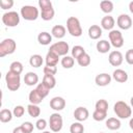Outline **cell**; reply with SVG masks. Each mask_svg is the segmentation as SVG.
Masks as SVG:
<instances>
[{"label":"cell","instance_id":"6da1fadb","mask_svg":"<svg viewBox=\"0 0 133 133\" xmlns=\"http://www.w3.org/2000/svg\"><path fill=\"white\" fill-rule=\"evenodd\" d=\"M38 6L41 8V18L44 21H51L54 18L55 10L53 4L49 0H38Z\"/></svg>","mask_w":133,"mask_h":133},{"label":"cell","instance_id":"7a4b0ae2","mask_svg":"<svg viewBox=\"0 0 133 133\" xmlns=\"http://www.w3.org/2000/svg\"><path fill=\"white\" fill-rule=\"evenodd\" d=\"M113 111L116 114L117 118H121V119L129 118L132 114L131 106L128 105L125 101H117L113 105Z\"/></svg>","mask_w":133,"mask_h":133},{"label":"cell","instance_id":"3957f363","mask_svg":"<svg viewBox=\"0 0 133 133\" xmlns=\"http://www.w3.org/2000/svg\"><path fill=\"white\" fill-rule=\"evenodd\" d=\"M66 29L72 36L79 37L82 35V27L79 19L76 17H70L66 20Z\"/></svg>","mask_w":133,"mask_h":133},{"label":"cell","instance_id":"277c9868","mask_svg":"<svg viewBox=\"0 0 133 133\" xmlns=\"http://www.w3.org/2000/svg\"><path fill=\"white\" fill-rule=\"evenodd\" d=\"M5 83H6V87L9 90L16 91L21 86V77L19 74L8 71L5 75Z\"/></svg>","mask_w":133,"mask_h":133},{"label":"cell","instance_id":"5b68a950","mask_svg":"<svg viewBox=\"0 0 133 133\" xmlns=\"http://www.w3.org/2000/svg\"><path fill=\"white\" fill-rule=\"evenodd\" d=\"M20 14H21V17L26 21H35L39 16L38 8H36L33 5H24V6H22L21 10H20Z\"/></svg>","mask_w":133,"mask_h":133},{"label":"cell","instance_id":"8992f818","mask_svg":"<svg viewBox=\"0 0 133 133\" xmlns=\"http://www.w3.org/2000/svg\"><path fill=\"white\" fill-rule=\"evenodd\" d=\"M17 49V43L12 38H5L0 43V57L12 54Z\"/></svg>","mask_w":133,"mask_h":133},{"label":"cell","instance_id":"52a82bcc","mask_svg":"<svg viewBox=\"0 0 133 133\" xmlns=\"http://www.w3.org/2000/svg\"><path fill=\"white\" fill-rule=\"evenodd\" d=\"M2 23L6 27H16L20 23V15L17 11H6L2 16Z\"/></svg>","mask_w":133,"mask_h":133},{"label":"cell","instance_id":"ba28073f","mask_svg":"<svg viewBox=\"0 0 133 133\" xmlns=\"http://www.w3.org/2000/svg\"><path fill=\"white\" fill-rule=\"evenodd\" d=\"M108 37H109V43L111 46H113L114 48L118 49V48H122L124 46V36L122 34V32L119 30H116V29H113L111 31H109L108 33Z\"/></svg>","mask_w":133,"mask_h":133},{"label":"cell","instance_id":"9c48e42d","mask_svg":"<svg viewBox=\"0 0 133 133\" xmlns=\"http://www.w3.org/2000/svg\"><path fill=\"white\" fill-rule=\"evenodd\" d=\"M49 51H52L54 52L55 54H57L59 57L60 56H65L68 55L69 51H70V46L66 42H63V41H60V42H57V43H54L50 46V49Z\"/></svg>","mask_w":133,"mask_h":133},{"label":"cell","instance_id":"30bf717a","mask_svg":"<svg viewBox=\"0 0 133 133\" xmlns=\"http://www.w3.org/2000/svg\"><path fill=\"white\" fill-rule=\"evenodd\" d=\"M63 126V119L62 116L58 112H54L50 115L49 118V127L52 132H59L62 129Z\"/></svg>","mask_w":133,"mask_h":133},{"label":"cell","instance_id":"8fae6325","mask_svg":"<svg viewBox=\"0 0 133 133\" xmlns=\"http://www.w3.org/2000/svg\"><path fill=\"white\" fill-rule=\"evenodd\" d=\"M116 24L117 26L123 29V30H128L132 27V19L129 15L127 14H122L117 17V20H116Z\"/></svg>","mask_w":133,"mask_h":133},{"label":"cell","instance_id":"7c38bea8","mask_svg":"<svg viewBox=\"0 0 133 133\" xmlns=\"http://www.w3.org/2000/svg\"><path fill=\"white\" fill-rule=\"evenodd\" d=\"M108 61L112 66H119L124 61V56H123L122 52L114 50V51H111L109 53Z\"/></svg>","mask_w":133,"mask_h":133},{"label":"cell","instance_id":"4fadbf2b","mask_svg":"<svg viewBox=\"0 0 133 133\" xmlns=\"http://www.w3.org/2000/svg\"><path fill=\"white\" fill-rule=\"evenodd\" d=\"M50 107L55 111H61L65 107V100L62 97H54L50 100Z\"/></svg>","mask_w":133,"mask_h":133},{"label":"cell","instance_id":"5bb4252c","mask_svg":"<svg viewBox=\"0 0 133 133\" xmlns=\"http://www.w3.org/2000/svg\"><path fill=\"white\" fill-rule=\"evenodd\" d=\"M89 116V111L87 108L85 107H77L75 110H74V117L77 119V122H84L88 118Z\"/></svg>","mask_w":133,"mask_h":133},{"label":"cell","instance_id":"9a60e30c","mask_svg":"<svg viewBox=\"0 0 133 133\" xmlns=\"http://www.w3.org/2000/svg\"><path fill=\"white\" fill-rule=\"evenodd\" d=\"M111 76L107 73H101V74H98L95 78V82L98 86H107L110 84L111 82Z\"/></svg>","mask_w":133,"mask_h":133},{"label":"cell","instance_id":"2e32d148","mask_svg":"<svg viewBox=\"0 0 133 133\" xmlns=\"http://www.w3.org/2000/svg\"><path fill=\"white\" fill-rule=\"evenodd\" d=\"M114 25H115V20L110 15H107V16L103 17L102 20H101V27H102V29L111 31V30H113Z\"/></svg>","mask_w":133,"mask_h":133},{"label":"cell","instance_id":"e0dca14e","mask_svg":"<svg viewBox=\"0 0 133 133\" xmlns=\"http://www.w3.org/2000/svg\"><path fill=\"white\" fill-rule=\"evenodd\" d=\"M112 78L118 83H125L128 81V74L122 69H116L112 73Z\"/></svg>","mask_w":133,"mask_h":133},{"label":"cell","instance_id":"ac0fdd59","mask_svg":"<svg viewBox=\"0 0 133 133\" xmlns=\"http://www.w3.org/2000/svg\"><path fill=\"white\" fill-rule=\"evenodd\" d=\"M24 83L28 86H34L38 84V76L36 73L28 72L24 76Z\"/></svg>","mask_w":133,"mask_h":133},{"label":"cell","instance_id":"d6986e66","mask_svg":"<svg viewBox=\"0 0 133 133\" xmlns=\"http://www.w3.org/2000/svg\"><path fill=\"white\" fill-rule=\"evenodd\" d=\"M45 61H46V65L56 66L59 61V56L52 51H48V53L45 57Z\"/></svg>","mask_w":133,"mask_h":133},{"label":"cell","instance_id":"ffe728a7","mask_svg":"<svg viewBox=\"0 0 133 133\" xmlns=\"http://www.w3.org/2000/svg\"><path fill=\"white\" fill-rule=\"evenodd\" d=\"M88 36L91 39H99L102 36V27L99 25H91L88 28Z\"/></svg>","mask_w":133,"mask_h":133},{"label":"cell","instance_id":"44dd1931","mask_svg":"<svg viewBox=\"0 0 133 133\" xmlns=\"http://www.w3.org/2000/svg\"><path fill=\"white\" fill-rule=\"evenodd\" d=\"M37 42L38 44L43 45V46H47L50 45L52 42V34L47 32V31H43L41 33H38L37 35Z\"/></svg>","mask_w":133,"mask_h":133},{"label":"cell","instance_id":"7402d4cb","mask_svg":"<svg viewBox=\"0 0 133 133\" xmlns=\"http://www.w3.org/2000/svg\"><path fill=\"white\" fill-rule=\"evenodd\" d=\"M105 125L107 127V129L109 130H112V131H115V130H118L121 128V121L119 118L117 117H109L106 119L105 122Z\"/></svg>","mask_w":133,"mask_h":133},{"label":"cell","instance_id":"603a6c76","mask_svg":"<svg viewBox=\"0 0 133 133\" xmlns=\"http://www.w3.org/2000/svg\"><path fill=\"white\" fill-rule=\"evenodd\" d=\"M65 33H66V29L62 25H55L51 30V34L55 38H62L64 37Z\"/></svg>","mask_w":133,"mask_h":133},{"label":"cell","instance_id":"cb8c5ba5","mask_svg":"<svg viewBox=\"0 0 133 133\" xmlns=\"http://www.w3.org/2000/svg\"><path fill=\"white\" fill-rule=\"evenodd\" d=\"M110 47H111L110 43L108 41H106V39H101L96 45V48H97L98 52L99 53H102V54L108 53L110 51Z\"/></svg>","mask_w":133,"mask_h":133},{"label":"cell","instance_id":"d4e9b609","mask_svg":"<svg viewBox=\"0 0 133 133\" xmlns=\"http://www.w3.org/2000/svg\"><path fill=\"white\" fill-rule=\"evenodd\" d=\"M28 100H29V103H30V104L38 105V104H41V103L43 102L44 98L41 97L39 94H38V92L35 90V88H34V89H32V90L29 92V95H28Z\"/></svg>","mask_w":133,"mask_h":133},{"label":"cell","instance_id":"484cf974","mask_svg":"<svg viewBox=\"0 0 133 133\" xmlns=\"http://www.w3.org/2000/svg\"><path fill=\"white\" fill-rule=\"evenodd\" d=\"M43 62H44V59H43L42 55H39V54H33L29 58V64L31 66H33V68H39V66H42Z\"/></svg>","mask_w":133,"mask_h":133},{"label":"cell","instance_id":"4316f807","mask_svg":"<svg viewBox=\"0 0 133 133\" xmlns=\"http://www.w3.org/2000/svg\"><path fill=\"white\" fill-rule=\"evenodd\" d=\"M49 89H52L56 86V79L53 75H44L43 81H42Z\"/></svg>","mask_w":133,"mask_h":133},{"label":"cell","instance_id":"83f0119b","mask_svg":"<svg viewBox=\"0 0 133 133\" xmlns=\"http://www.w3.org/2000/svg\"><path fill=\"white\" fill-rule=\"evenodd\" d=\"M12 116H14V113L9 109L4 108V109H2L0 111V121H1V123H8V122H10Z\"/></svg>","mask_w":133,"mask_h":133},{"label":"cell","instance_id":"f1b7e54d","mask_svg":"<svg viewBox=\"0 0 133 133\" xmlns=\"http://www.w3.org/2000/svg\"><path fill=\"white\" fill-rule=\"evenodd\" d=\"M100 8L103 12L108 15V14L112 12V10H113V3L109 0H103L100 2Z\"/></svg>","mask_w":133,"mask_h":133},{"label":"cell","instance_id":"f546056e","mask_svg":"<svg viewBox=\"0 0 133 133\" xmlns=\"http://www.w3.org/2000/svg\"><path fill=\"white\" fill-rule=\"evenodd\" d=\"M60 63L62 65V68L64 69H72L74 66V63H75V59L72 57V56H69V55H65L61 58L60 60Z\"/></svg>","mask_w":133,"mask_h":133},{"label":"cell","instance_id":"4dcf8cb0","mask_svg":"<svg viewBox=\"0 0 133 133\" xmlns=\"http://www.w3.org/2000/svg\"><path fill=\"white\" fill-rule=\"evenodd\" d=\"M72 57L73 58H75V59H78L80 56H82L83 54H85L86 52H85V49L82 47V46H80V45H76V46H74L73 48H72Z\"/></svg>","mask_w":133,"mask_h":133},{"label":"cell","instance_id":"1f68e13d","mask_svg":"<svg viewBox=\"0 0 133 133\" xmlns=\"http://www.w3.org/2000/svg\"><path fill=\"white\" fill-rule=\"evenodd\" d=\"M27 112L31 117H37L41 114V108L38 107V105L29 104L27 106Z\"/></svg>","mask_w":133,"mask_h":133},{"label":"cell","instance_id":"d6a6232c","mask_svg":"<svg viewBox=\"0 0 133 133\" xmlns=\"http://www.w3.org/2000/svg\"><path fill=\"white\" fill-rule=\"evenodd\" d=\"M95 110H99V111H103V112H107L108 111V102L105 99H100L96 102L95 105Z\"/></svg>","mask_w":133,"mask_h":133},{"label":"cell","instance_id":"836d02e7","mask_svg":"<svg viewBox=\"0 0 133 133\" xmlns=\"http://www.w3.org/2000/svg\"><path fill=\"white\" fill-rule=\"evenodd\" d=\"M23 69H24V66H23L22 62H20V61H14L9 65V71L14 72L16 74H19V75H21V73L23 72Z\"/></svg>","mask_w":133,"mask_h":133},{"label":"cell","instance_id":"e575fe53","mask_svg":"<svg viewBox=\"0 0 133 133\" xmlns=\"http://www.w3.org/2000/svg\"><path fill=\"white\" fill-rule=\"evenodd\" d=\"M77 62H78V64L80 66H88L90 64V62H91V58L87 53H85V54H83L82 56H80L77 59Z\"/></svg>","mask_w":133,"mask_h":133},{"label":"cell","instance_id":"d590c367","mask_svg":"<svg viewBox=\"0 0 133 133\" xmlns=\"http://www.w3.org/2000/svg\"><path fill=\"white\" fill-rule=\"evenodd\" d=\"M35 90L39 94V96L41 97H43L44 99L49 95V91H50V89L42 82V83H38L37 85H36V87H35Z\"/></svg>","mask_w":133,"mask_h":133},{"label":"cell","instance_id":"8d00e7d4","mask_svg":"<svg viewBox=\"0 0 133 133\" xmlns=\"http://www.w3.org/2000/svg\"><path fill=\"white\" fill-rule=\"evenodd\" d=\"M71 133H83L84 132V126L80 122H75L70 127Z\"/></svg>","mask_w":133,"mask_h":133},{"label":"cell","instance_id":"74e56055","mask_svg":"<svg viewBox=\"0 0 133 133\" xmlns=\"http://www.w3.org/2000/svg\"><path fill=\"white\" fill-rule=\"evenodd\" d=\"M107 117V112H103V111H99V110H95L92 112V118L97 122H102L104 119H106Z\"/></svg>","mask_w":133,"mask_h":133},{"label":"cell","instance_id":"f35d334b","mask_svg":"<svg viewBox=\"0 0 133 133\" xmlns=\"http://www.w3.org/2000/svg\"><path fill=\"white\" fill-rule=\"evenodd\" d=\"M12 113H14V116L20 118L24 115L25 113V108L22 106V105H17L14 107V110H12Z\"/></svg>","mask_w":133,"mask_h":133},{"label":"cell","instance_id":"ab89813d","mask_svg":"<svg viewBox=\"0 0 133 133\" xmlns=\"http://www.w3.org/2000/svg\"><path fill=\"white\" fill-rule=\"evenodd\" d=\"M47 126H48V124H47V121L45 118H38L35 123V127L39 131H44Z\"/></svg>","mask_w":133,"mask_h":133},{"label":"cell","instance_id":"60d3db41","mask_svg":"<svg viewBox=\"0 0 133 133\" xmlns=\"http://www.w3.org/2000/svg\"><path fill=\"white\" fill-rule=\"evenodd\" d=\"M14 6V1L12 0H1L0 1V7L2 9H9Z\"/></svg>","mask_w":133,"mask_h":133},{"label":"cell","instance_id":"b9f144b4","mask_svg":"<svg viewBox=\"0 0 133 133\" xmlns=\"http://www.w3.org/2000/svg\"><path fill=\"white\" fill-rule=\"evenodd\" d=\"M44 74L45 75H56L57 73V68L56 66H50V65H46L44 68Z\"/></svg>","mask_w":133,"mask_h":133},{"label":"cell","instance_id":"7bdbcfd3","mask_svg":"<svg viewBox=\"0 0 133 133\" xmlns=\"http://www.w3.org/2000/svg\"><path fill=\"white\" fill-rule=\"evenodd\" d=\"M125 60L128 64L133 65V49H129L125 54Z\"/></svg>","mask_w":133,"mask_h":133},{"label":"cell","instance_id":"ee69618b","mask_svg":"<svg viewBox=\"0 0 133 133\" xmlns=\"http://www.w3.org/2000/svg\"><path fill=\"white\" fill-rule=\"evenodd\" d=\"M21 126L26 133H31L33 131V124L31 122H24Z\"/></svg>","mask_w":133,"mask_h":133},{"label":"cell","instance_id":"f6af8a7d","mask_svg":"<svg viewBox=\"0 0 133 133\" xmlns=\"http://www.w3.org/2000/svg\"><path fill=\"white\" fill-rule=\"evenodd\" d=\"M12 133H26V132L23 130L22 126H20V127H16V128L12 130Z\"/></svg>","mask_w":133,"mask_h":133},{"label":"cell","instance_id":"bcb514c9","mask_svg":"<svg viewBox=\"0 0 133 133\" xmlns=\"http://www.w3.org/2000/svg\"><path fill=\"white\" fill-rule=\"evenodd\" d=\"M129 10H130L131 14H133V1H131L129 3Z\"/></svg>","mask_w":133,"mask_h":133},{"label":"cell","instance_id":"7dc6e473","mask_svg":"<svg viewBox=\"0 0 133 133\" xmlns=\"http://www.w3.org/2000/svg\"><path fill=\"white\" fill-rule=\"evenodd\" d=\"M129 126H130L131 130H133V117L130 118V121H129Z\"/></svg>","mask_w":133,"mask_h":133},{"label":"cell","instance_id":"c3c4849f","mask_svg":"<svg viewBox=\"0 0 133 133\" xmlns=\"http://www.w3.org/2000/svg\"><path fill=\"white\" fill-rule=\"evenodd\" d=\"M130 104H131V106L133 107V97H131V99H130Z\"/></svg>","mask_w":133,"mask_h":133},{"label":"cell","instance_id":"681fc988","mask_svg":"<svg viewBox=\"0 0 133 133\" xmlns=\"http://www.w3.org/2000/svg\"><path fill=\"white\" fill-rule=\"evenodd\" d=\"M42 133H51V132H50V131H43Z\"/></svg>","mask_w":133,"mask_h":133},{"label":"cell","instance_id":"f907efd6","mask_svg":"<svg viewBox=\"0 0 133 133\" xmlns=\"http://www.w3.org/2000/svg\"><path fill=\"white\" fill-rule=\"evenodd\" d=\"M100 133H103V132H100Z\"/></svg>","mask_w":133,"mask_h":133}]
</instances>
